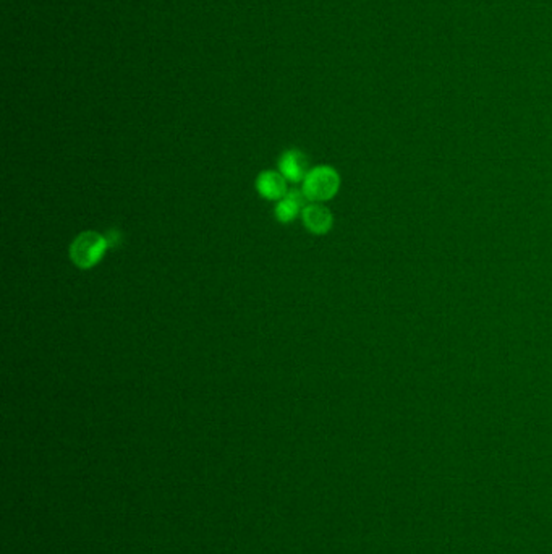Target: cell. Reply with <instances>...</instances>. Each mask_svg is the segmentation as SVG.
I'll return each instance as SVG.
<instances>
[{
	"mask_svg": "<svg viewBox=\"0 0 552 554\" xmlns=\"http://www.w3.org/2000/svg\"><path fill=\"white\" fill-rule=\"evenodd\" d=\"M105 239H107V243H109V248H113V247H117V245L121 242V235L117 229L109 231V232L105 234Z\"/></svg>",
	"mask_w": 552,
	"mask_h": 554,
	"instance_id": "7",
	"label": "cell"
},
{
	"mask_svg": "<svg viewBox=\"0 0 552 554\" xmlns=\"http://www.w3.org/2000/svg\"><path fill=\"white\" fill-rule=\"evenodd\" d=\"M308 156L300 149H287L279 157V172L284 175L289 182H303L310 172Z\"/></svg>",
	"mask_w": 552,
	"mask_h": 554,
	"instance_id": "3",
	"label": "cell"
},
{
	"mask_svg": "<svg viewBox=\"0 0 552 554\" xmlns=\"http://www.w3.org/2000/svg\"><path fill=\"white\" fill-rule=\"evenodd\" d=\"M107 250L109 243L105 235L96 231H87L78 235L70 245V260L79 269L95 268Z\"/></svg>",
	"mask_w": 552,
	"mask_h": 554,
	"instance_id": "1",
	"label": "cell"
},
{
	"mask_svg": "<svg viewBox=\"0 0 552 554\" xmlns=\"http://www.w3.org/2000/svg\"><path fill=\"white\" fill-rule=\"evenodd\" d=\"M255 187L263 198L268 199V201H276V203L289 193L287 179L282 173L276 172V171L259 172Z\"/></svg>",
	"mask_w": 552,
	"mask_h": 554,
	"instance_id": "5",
	"label": "cell"
},
{
	"mask_svg": "<svg viewBox=\"0 0 552 554\" xmlns=\"http://www.w3.org/2000/svg\"><path fill=\"white\" fill-rule=\"evenodd\" d=\"M306 201L308 198L305 191L298 190V189L289 190L284 198L277 201L276 209H274L277 221L282 224L292 222L302 214L303 209L306 208Z\"/></svg>",
	"mask_w": 552,
	"mask_h": 554,
	"instance_id": "6",
	"label": "cell"
},
{
	"mask_svg": "<svg viewBox=\"0 0 552 554\" xmlns=\"http://www.w3.org/2000/svg\"><path fill=\"white\" fill-rule=\"evenodd\" d=\"M340 189V175L330 165L313 167L303 180L302 190L311 203H326L334 198Z\"/></svg>",
	"mask_w": 552,
	"mask_h": 554,
	"instance_id": "2",
	"label": "cell"
},
{
	"mask_svg": "<svg viewBox=\"0 0 552 554\" xmlns=\"http://www.w3.org/2000/svg\"><path fill=\"white\" fill-rule=\"evenodd\" d=\"M302 221L305 229L311 234L324 235L332 229L334 216L322 203H310L303 209Z\"/></svg>",
	"mask_w": 552,
	"mask_h": 554,
	"instance_id": "4",
	"label": "cell"
}]
</instances>
